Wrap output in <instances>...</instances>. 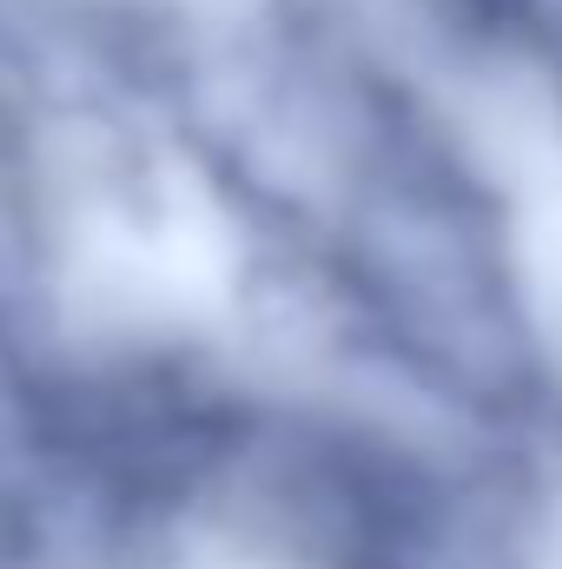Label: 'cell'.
Here are the masks:
<instances>
[{
    "mask_svg": "<svg viewBox=\"0 0 562 569\" xmlns=\"http://www.w3.org/2000/svg\"><path fill=\"white\" fill-rule=\"evenodd\" d=\"M199 87H205V67H199ZM205 113H212V93H205ZM212 127H219V113H212ZM219 146H225V133H219ZM225 166H232V179H239V159H232V146H225Z\"/></svg>",
    "mask_w": 562,
    "mask_h": 569,
    "instance_id": "cell-1",
    "label": "cell"
}]
</instances>
